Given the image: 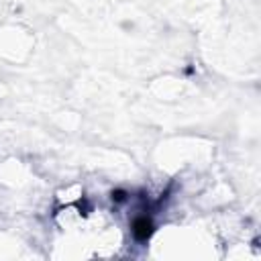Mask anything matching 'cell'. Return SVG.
Masks as SVG:
<instances>
[{"mask_svg": "<svg viewBox=\"0 0 261 261\" xmlns=\"http://www.w3.org/2000/svg\"><path fill=\"white\" fill-rule=\"evenodd\" d=\"M151 232H153V224L147 216H141L133 222V234L137 241H147L151 237Z\"/></svg>", "mask_w": 261, "mask_h": 261, "instance_id": "obj_1", "label": "cell"}]
</instances>
